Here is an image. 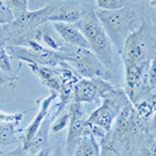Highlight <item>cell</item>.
<instances>
[{"label": "cell", "instance_id": "cell-30", "mask_svg": "<svg viewBox=\"0 0 156 156\" xmlns=\"http://www.w3.org/2000/svg\"><path fill=\"white\" fill-rule=\"evenodd\" d=\"M11 81H14L12 78H9V76L4 75L3 73L0 72V84H6V83H9Z\"/></svg>", "mask_w": 156, "mask_h": 156}, {"label": "cell", "instance_id": "cell-15", "mask_svg": "<svg viewBox=\"0 0 156 156\" xmlns=\"http://www.w3.org/2000/svg\"><path fill=\"white\" fill-rule=\"evenodd\" d=\"M48 117L44 121L41 128H40L39 131L36 133V135L32 137V140H30L26 146L23 147V149L26 151V152L37 153V151H40L44 147H46L47 138H48V135L50 133V125H51V120H50V118Z\"/></svg>", "mask_w": 156, "mask_h": 156}, {"label": "cell", "instance_id": "cell-23", "mask_svg": "<svg viewBox=\"0 0 156 156\" xmlns=\"http://www.w3.org/2000/svg\"><path fill=\"white\" fill-rule=\"evenodd\" d=\"M95 4L97 9H103V11H118L126 6L125 1L123 0H97Z\"/></svg>", "mask_w": 156, "mask_h": 156}, {"label": "cell", "instance_id": "cell-11", "mask_svg": "<svg viewBox=\"0 0 156 156\" xmlns=\"http://www.w3.org/2000/svg\"><path fill=\"white\" fill-rule=\"evenodd\" d=\"M58 97L56 93L51 92V94L49 96L43 98L41 101L39 102L40 107L39 110H37V114L36 115L34 119L31 121V123L27 126L26 129L24 130L23 136H22V140H23V144H22V147L26 146L30 140H32V137L36 135V133L39 131V129L41 128L42 124L44 123V121L46 120V118L49 115V112H50V107L52 105V102H54V100Z\"/></svg>", "mask_w": 156, "mask_h": 156}, {"label": "cell", "instance_id": "cell-29", "mask_svg": "<svg viewBox=\"0 0 156 156\" xmlns=\"http://www.w3.org/2000/svg\"><path fill=\"white\" fill-rule=\"evenodd\" d=\"M34 156H51V149L46 146V147H44L43 149L37 151Z\"/></svg>", "mask_w": 156, "mask_h": 156}, {"label": "cell", "instance_id": "cell-32", "mask_svg": "<svg viewBox=\"0 0 156 156\" xmlns=\"http://www.w3.org/2000/svg\"><path fill=\"white\" fill-rule=\"evenodd\" d=\"M51 156H64V155H62V151H60V149H56L51 154Z\"/></svg>", "mask_w": 156, "mask_h": 156}, {"label": "cell", "instance_id": "cell-12", "mask_svg": "<svg viewBox=\"0 0 156 156\" xmlns=\"http://www.w3.org/2000/svg\"><path fill=\"white\" fill-rule=\"evenodd\" d=\"M52 27L54 28L60 39L62 40L67 45L76 48H87L89 44L82 34L79 25L77 24H69V23H59L54 22L51 23Z\"/></svg>", "mask_w": 156, "mask_h": 156}, {"label": "cell", "instance_id": "cell-10", "mask_svg": "<svg viewBox=\"0 0 156 156\" xmlns=\"http://www.w3.org/2000/svg\"><path fill=\"white\" fill-rule=\"evenodd\" d=\"M69 129H68L66 151L69 156L74 154V150L79 138L83 135L85 129V123L89 118L83 104L76 102L69 103Z\"/></svg>", "mask_w": 156, "mask_h": 156}, {"label": "cell", "instance_id": "cell-4", "mask_svg": "<svg viewBox=\"0 0 156 156\" xmlns=\"http://www.w3.org/2000/svg\"><path fill=\"white\" fill-rule=\"evenodd\" d=\"M149 126V123L140 119L129 102L117 117L112 126L114 130L110 131V134L115 144L118 143L120 146H124L126 150H129L137 137L142 138L150 132Z\"/></svg>", "mask_w": 156, "mask_h": 156}, {"label": "cell", "instance_id": "cell-31", "mask_svg": "<svg viewBox=\"0 0 156 156\" xmlns=\"http://www.w3.org/2000/svg\"><path fill=\"white\" fill-rule=\"evenodd\" d=\"M149 130L150 132H156V112L154 115V117L152 118V120H151V123H150V126H149Z\"/></svg>", "mask_w": 156, "mask_h": 156}, {"label": "cell", "instance_id": "cell-20", "mask_svg": "<svg viewBox=\"0 0 156 156\" xmlns=\"http://www.w3.org/2000/svg\"><path fill=\"white\" fill-rule=\"evenodd\" d=\"M100 156H121L117 146L112 140L110 132L105 137L99 140Z\"/></svg>", "mask_w": 156, "mask_h": 156}, {"label": "cell", "instance_id": "cell-25", "mask_svg": "<svg viewBox=\"0 0 156 156\" xmlns=\"http://www.w3.org/2000/svg\"><path fill=\"white\" fill-rule=\"evenodd\" d=\"M23 119V114L22 112H17V114H7V112H0V122L1 123H12V124L18 125Z\"/></svg>", "mask_w": 156, "mask_h": 156}, {"label": "cell", "instance_id": "cell-7", "mask_svg": "<svg viewBox=\"0 0 156 156\" xmlns=\"http://www.w3.org/2000/svg\"><path fill=\"white\" fill-rule=\"evenodd\" d=\"M66 62L71 65L82 78H102L108 80L112 75L94 52L87 48L74 47L67 54Z\"/></svg>", "mask_w": 156, "mask_h": 156}, {"label": "cell", "instance_id": "cell-21", "mask_svg": "<svg viewBox=\"0 0 156 156\" xmlns=\"http://www.w3.org/2000/svg\"><path fill=\"white\" fill-rule=\"evenodd\" d=\"M70 115L69 112H66L64 114H59L57 117L54 115V120L52 121L50 125V132L51 133H58L62 130H64L67 126H69Z\"/></svg>", "mask_w": 156, "mask_h": 156}, {"label": "cell", "instance_id": "cell-2", "mask_svg": "<svg viewBox=\"0 0 156 156\" xmlns=\"http://www.w3.org/2000/svg\"><path fill=\"white\" fill-rule=\"evenodd\" d=\"M95 12L119 55L127 37L140 27L145 17L138 14L134 5H126L118 11L95 9Z\"/></svg>", "mask_w": 156, "mask_h": 156}, {"label": "cell", "instance_id": "cell-13", "mask_svg": "<svg viewBox=\"0 0 156 156\" xmlns=\"http://www.w3.org/2000/svg\"><path fill=\"white\" fill-rule=\"evenodd\" d=\"M27 66L30 71L39 77L43 84L51 90V92H54L58 95L60 90V80L56 68L37 64H27Z\"/></svg>", "mask_w": 156, "mask_h": 156}, {"label": "cell", "instance_id": "cell-1", "mask_svg": "<svg viewBox=\"0 0 156 156\" xmlns=\"http://www.w3.org/2000/svg\"><path fill=\"white\" fill-rule=\"evenodd\" d=\"M156 54V25L145 15L142 24L127 37L120 56L124 70L149 73L150 62Z\"/></svg>", "mask_w": 156, "mask_h": 156}, {"label": "cell", "instance_id": "cell-17", "mask_svg": "<svg viewBox=\"0 0 156 156\" xmlns=\"http://www.w3.org/2000/svg\"><path fill=\"white\" fill-rule=\"evenodd\" d=\"M17 125L0 122V147L17 143Z\"/></svg>", "mask_w": 156, "mask_h": 156}, {"label": "cell", "instance_id": "cell-28", "mask_svg": "<svg viewBox=\"0 0 156 156\" xmlns=\"http://www.w3.org/2000/svg\"><path fill=\"white\" fill-rule=\"evenodd\" d=\"M25 152H26V151L23 149V147H19V148H17V149L5 153V154L2 156H25Z\"/></svg>", "mask_w": 156, "mask_h": 156}, {"label": "cell", "instance_id": "cell-19", "mask_svg": "<svg viewBox=\"0 0 156 156\" xmlns=\"http://www.w3.org/2000/svg\"><path fill=\"white\" fill-rule=\"evenodd\" d=\"M12 59L15 58L9 54V52L6 51V47L0 48V72L15 80L17 73L12 70Z\"/></svg>", "mask_w": 156, "mask_h": 156}, {"label": "cell", "instance_id": "cell-8", "mask_svg": "<svg viewBox=\"0 0 156 156\" xmlns=\"http://www.w3.org/2000/svg\"><path fill=\"white\" fill-rule=\"evenodd\" d=\"M114 87L108 80L102 78H81L75 84L71 102L80 104L96 102Z\"/></svg>", "mask_w": 156, "mask_h": 156}, {"label": "cell", "instance_id": "cell-22", "mask_svg": "<svg viewBox=\"0 0 156 156\" xmlns=\"http://www.w3.org/2000/svg\"><path fill=\"white\" fill-rule=\"evenodd\" d=\"M28 2L29 1H24V0H9L4 1V3L12 12L14 18H16L28 11Z\"/></svg>", "mask_w": 156, "mask_h": 156}, {"label": "cell", "instance_id": "cell-14", "mask_svg": "<svg viewBox=\"0 0 156 156\" xmlns=\"http://www.w3.org/2000/svg\"><path fill=\"white\" fill-rule=\"evenodd\" d=\"M73 156H100L99 142L93 135L83 134L78 140Z\"/></svg>", "mask_w": 156, "mask_h": 156}, {"label": "cell", "instance_id": "cell-27", "mask_svg": "<svg viewBox=\"0 0 156 156\" xmlns=\"http://www.w3.org/2000/svg\"><path fill=\"white\" fill-rule=\"evenodd\" d=\"M6 25H0V48L6 47L9 45V32Z\"/></svg>", "mask_w": 156, "mask_h": 156}, {"label": "cell", "instance_id": "cell-16", "mask_svg": "<svg viewBox=\"0 0 156 156\" xmlns=\"http://www.w3.org/2000/svg\"><path fill=\"white\" fill-rule=\"evenodd\" d=\"M136 115L145 122L149 123L156 112V96H149L131 103Z\"/></svg>", "mask_w": 156, "mask_h": 156}, {"label": "cell", "instance_id": "cell-5", "mask_svg": "<svg viewBox=\"0 0 156 156\" xmlns=\"http://www.w3.org/2000/svg\"><path fill=\"white\" fill-rule=\"evenodd\" d=\"M101 105L89 115L85 124L100 128L109 133L121 110L129 103L126 93L123 89L114 87L101 98Z\"/></svg>", "mask_w": 156, "mask_h": 156}, {"label": "cell", "instance_id": "cell-26", "mask_svg": "<svg viewBox=\"0 0 156 156\" xmlns=\"http://www.w3.org/2000/svg\"><path fill=\"white\" fill-rule=\"evenodd\" d=\"M149 87L152 95L156 96V54L150 62L149 68Z\"/></svg>", "mask_w": 156, "mask_h": 156}, {"label": "cell", "instance_id": "cell-18", "mask_svg": "<svg viewBox=\"0 0 156 156\" xmlns=\"http://www.w3.org/2000/svg\"><path fill=\"white\" fill-rule=\"evenodd\" d=\"M136 156H156V138L151 132L140 140Z\"/></svg>", "mask_w": 156, "mask_h": 156}, {"label": "cell", "instance_id": "cell-3", "mask_svg": "<svg viewBox=\"0 0 156 156\" xmlns=\"http://www.w3.org/2000/svg\"><path fill=\"white\" fill-rule=\"evenodd\" d=\"M78 25L87 39L89 49L94 52L104 67L112 74L118 66L117 51L98 19L94 7L82 17Z\"/></svg>", "mask_w": 156, "mask_h": 156}, {"label": "cell", "instance_id": "cell-9", "mask_svg": "<svg viewBox=\"0 0 156 156\" xmlns=\"http://www.w3.org/2000/svg\"><path fill=\"white\" fill-rule=\"evenodd\" d=\"M52 11L48 18V23L77 24L82 17L93 7L90 3L82 1H51Z\"/></svg>", "mask_w": 156, "mask_h": 156}, {"label": "cell", "instance_id": "cell-24", "mask_svg": "<svg viewBox=\"0 0 156 156\" xmlns=\"http://www.w3.org/2000/svg\"><path fill=\"white\" fill-rule=\"evenodd\" d=\"M14 21V16L4 1H0V25L11 24Z\"/></svg>", "mask_w": 156, "mask_h": 156}, {"label": "cell", "instance_id": "cell-6", "mask_svg": "<svg viewBox=\"0 0 156 156\" xmlns=\"http://www.w3.org/2000/svg\"><path fill=\"white\" fill-rule=\"evenodd\" d=\"M6 51L15 59L24 60L26 64L55 67L67 60V54L52 51L34 40L26 41L22 46H6Z\"/></svg>", "mask_w": 156, "mask_h": 156}, {"label": "cell", "instance_id": "cell-33", "mask_svg": "<svg viewBox=\"0 0 156 156\" xmlns=\"http://www.w3.org/2000/svg\"><path fill=\"white\" fill-rule=\"evenodd\" d=\"M149 3H150L151 7H153V9L156 11V0H152V1H150Z\"/></svg>", "mask_w": 156, "mask_h": 156}]
</instances>
